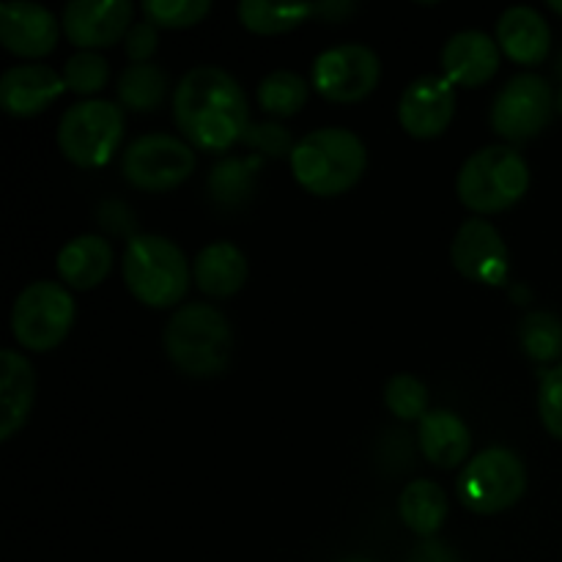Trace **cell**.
Here are the masks:
<instances>
[{"label": "cell", "instance_id": "cell-1", "mask_svg": "<svg viewBox=\"0 0 562 562\" xmlns=\"http://www.w3.org/2000/svg\"><path fill=\"white\" fill-rule=\"evenodd\" d=\"M173 121L190 146L220 154L245 140L250 110L234 75L203 64L187 71L176 86Z\"/></svg>", "mask_w": 562, "mask_h": 562}, {"label": "cell", "instance_id": "cell-2", "mask_svg": "<svg viewBox=\"0 0 562 562\" xmlns=\"http://www.w3.org/2000/svg\"><path fill=\"white\" fill-rule=\"evenodd\" d=\"M291 173L311 195L335 198L362 179L368 165L366 143L344 126H322L294 143Z\"/></svg>", "mask_w": 562, "mask_h": 562}, {"label": "cell", "instance_id": "cell-3", "mask_svg": "<svg viewBox=\"0 0 562 562\" xmlns=\"http://www.w3.org/2000/svg\"><path fill=\"white\" fill-rule=\"evenodd\" d=\"M162 346L168 360L187 376H220L234 355V329L223 311L190 302L168 318Z\"/></svg>", "mask_w": 562, "mask_h": 562}, {"label": "cell", "instance_id": "cell-4", "mask_svg": "<svg viewBox=\"0 0 562 562\" xmlns=\"http://www.w3.org/2000/svg\"><path fill=\"white\" fill-rule=\"evenodd\" d=\"M530 190V165L514 146L494 143L477 148L456 176V195L477 214H497L516 206Z\"/></svg>", "mask_w": 562, "mask_h": 562}, {"label": "cell", "instance_id": "cell-5", "mask_svg": "<svg viewBox=\"0 0 562 562\" xmlns=\"http://www.w3.org/2000/svg\"><path fill=\"white\" fill-rule=\"evenodd\" d=\"M121 269L130 294L148 307H173L190 289V261L168 236H132L126 241Z\"/></svg>", "mask_w": 562, "mask_h": 562}, {"label": "cell", "instance_id": "cell-6", "mask_svg": "<svg viewBox=\"0 0 562 562\" xmlns=\"http://www.w3.org/2000/svg\"><path fill=\"white\" fill-rule=\"evenodd\" d=\"M124 137V110L108 99H82L58 121V148L77 168H102Z\"/></svg>", "mask_w": 562, "mask_h": 562}, {"label": "cell", "instance_id": "cell-7", "mask_svg": "<svg viewBox=\"0 0 562 562\" xmlns=\"http://www.w3.org/2000/svg\"><path fill=\"white\" fill-rule=\"evenodd\" d=\"M461 505L472 514L492 516L514 508L527 492L525 461L510 448H488L467 461L456 483Z\"/></svg>", "mask_w": 562, "mask_h": 562}, {"label": "cell", "instance_id": "cell-8", "mask_svg": "<svg viewBox=\"0 0 562 562\" xmlns=\"http://www.w3.org/2000/svg\"><path fill=\"white\" fill-rule=\"evenodd\" d=\"M75 324V300L66 285L36 280L16 294L11 333L27 351H49L66 340Z\"/></svg>", "mask_w": 562, "mask_h": 562}, {"label": "cell", "instance_id": "cell-9", "mask_svg": "<svg viewBox=\"0 0 562 562\" xmlns=\"http://www.w3.org/2000/svg\"><path fill=\"white\" fill-rule=\"evenodd\" d=\"M195 162V148L190 143L168 132H151L126 146L121 170L137 190L168 192L190 179Z\"/></svg>", "mask_w": 562, "mask_h": 562}, {"label": "cell", "instance_id": "cell-10", "mask_svg": "<svg viewBox=\"0 0 562 562\" xmlns=\"http://www.w3.org/2000/svg\"><path fill=\"white\" fill-rule=\"evenodd\" d=\"M554 93L547 77L521 71L505 82L492 104V130L503 140L525 143L547 130L554 110Z\"/></svg>", "mask_w": 562, "mask_h": 562}, {"label": "cell", "instance_id": "cell-11", "mask_svg": "<svg viewBox=\"0 0 562 562\" xmlns=\"http://www.w3.org/2000/svg\"><path fill=\"white\" fill-rule=\"evenodd\" d=\"M382 77V60L368 44H338L316 55L311 69V88L329 102H360Z\"/></svg>", "mask_w": 562, "mask_h": 562}, {"label": "cell", "instance_id": "cell-12", "mask_svg": "<svg viewBox=\"0 0 562 562\" xmlns=\"http://www.w3.org/2000/svg\"><path fill=\"white\" fill-rule=\"evenodd\" d=\"M450 258H453L456 272L481 285L499 289L508 280V247H505L499 231L483 217H470L467 223H461L453 236V245H450Z\"/></svg>", "mask_w": 562, "mask_h": 562}, {"label": "cell", "instance_id": "cell-13", "mask_svg": "<svg viewBox=\"0 0 562 562\" xmlns=\"http://www.w3.org/2000/svg\"><path fill=\"white\" fill-rule=\"evenodd\" d=\"M456 113V86L445 75H423L404 88L398 102V121L406 135L417 140L439 137Z\"/></svg>", "mask_w": 562, "mask_h": 562}, {"label": "cell", "instance_id": "cell-14", "mask_svg": "<svg viewBox=\"0 0 562 562\" xmlns=\"http://www.w3.org/2000/svg\"><path fill=\"white\" fill-rule=\"evenodd\" d=\"M132 14L130 0H71L60 14V25L71 44L93 53L126 38Z\"/></svg>", "mask_w": 562, "mask_h": 562}, {"label": "cell", "instance_id": "cell-15", "mask_svg": "<svg viewBox=\"0 0 562 562\" xmlns=\"http://www.w3.org/2000/svg\"><path fill=\"white\" fill-rule=\"evenodd\" d=\"M60 22L53 11L27 0L0 3V42L20 58H42L58 44Z\"/></svg>", "mask_w": 562, "mask_h": 562}, {"label": "cell", "instance_id": "cell-16", "mask_svg": "<svg viewBox=\"0 0 562 562\" xmlns=\"http://www.w3.org/2000/svg\"><path fill=\"white\" fill-rule=\"evenodd\" d=\"M64 91V75L44 64L11 66L0 77V104L14 119H33L44 113Z\"/></svg>", "mask_w": 562, "mask_h": 562}, {"label": "cell", "instance_id": "cell-17", "mask_svg": "<svg viewBox=\"0 0 562 562\" xmlns=\"http://www.w3.org/2000/svg\"><path fill=\"white\" fill-rule=\"evenodd\" d=\"M499 44L483 31H461L448 38L442 49V75L453 86L477 88L499 69Z\"/></svg>", "mask_w": 562, "mask_h": 562}, {"label": "cell", "instance_id": "cell-18", "mask_svg": "<svg viewBox=\"0 0 562 562\" xmlns=\"http://www.w3.org/2000/svg\"><path fill=\"white\" fill-rule=\"evenodd\" d=\"M497 44L514 64L538 66L552 47V31L532 5H510L497 20Z\"/></svg>", "mask_w": 562, "mask_h": 562}, {"label": "cell", "instance_id": "cell-19", "mask_svg": "<svg viewBox=\"0 0 562 562\" xmlns=\"http://www.w3.org/2000/svg\"><path fill=\"white\" fill-rule=\"evenodd\" d=\"M36 398V373L20 351H0V442H9L27 423Z\"/></svg>", "mask_w": 562, "mask_h": 562}, {"label": "cell", "instance_id": "cell-20", "mask_svg": "<svg viewBox=\"0 0 562 562\" xmlns=\"http://www.w3.org/2000/svg\"><path fill=\"white\" fill-rule=\"evenodd\" d=\"M417 445L428 464L453 470L470 456L472 437L467 423L450 409H428L417 423Z\"/></svg>", "mask_w": 562, "mask_h": 562}, {"label": "cell", "instance_id": "cell-21", "mask_svg": "<svg viewBox=\"0 0 562 562\" xmlns=\"http://www.w3.org/2000/svg\"><path fill=\"white\" fill-rule=\"evenodd\" d=\"M60 280L77 291L97 289L113 269V247L104 236L82 234L66 241L55 258Z\"/></svg>", "mask_w": 562, "mask_h": 562}, {"label": "cell", "instance_id": "cell-22", "mask_svg": "<svg viewBox=\"0 0 562 562\" xmlns=\"http://www.w3.org/2000/svg\"><path fill=\"white\" fill-rule=\"evenodd\" d=\"M192 278L209 296H234L247 280V258L234 241H212L192 261Z\"/></svg>", "mask_w": 562, "mask_h": 562}, {"label": "cell", "instance_id": "cell-23", "mask_svg": "<svg viewBox=\"0 0 562 562\" xmlns=\"http://www.w3.org/2000/svg\"><path fill=\"white\" fill-rule=\"evenodd\" d=\"M401 521L409 527L415 536L431 538L442 530L448 519V494L439 483L420 477V481L406 483V488L398 497Z\"/></svg>", "mask_w": 562, "mask_h": 562}, {"label": "cell", "instance_id": "cell-24", "mask_svg": "<svg viewBox=\"0 0 562 562\" xmlns=\"http://www.w3.org/2000/svg\"><path fill=\"white\" fill-rule=\"evenodd\" d=\"M318 14V3H267V0H241L236 5V16L241 25L261 36L294 31L302 22Z\"/></svg>", "mask_w": 562, "mask_h": 562}, {"label": "cell", "instance_id": "cell-25", "mask_svg": "<svg viewBox=\"0 0 562 562\" xmlns=\"http://www.w3.org/2000/svg\"><path fill=\"white\" fill-rule=\"evenodd\" d=\"M119 102L135 113H148L165 102L168 75L154 64H130L119 77Z\"/></svg>", "mask_w": 562, "mask_h": 562}, {"label": "cell", "instance_id": "cell-26", "mask_svg": "<svg viewBox=\"0 0 562 562\" xmlns=\"http://www.w3.org/2000/svg\"><path fill=\"white\" fill-rule=\"evenodd\" d=\"M307 93H311V86L305 77L289 69H278L258 82L256 97L263 113H269L272 119H291L305 108Z\"/></svg>", "mask_w": 562, "mask_h": 562}, {"label": "cell", "instance_id": "cell-27", "mask_svg": "<svg viewBox=\"0 0 562 562\" xmlns=\"http://www.w3.org/2000/svg\"><path fill=\"white\" fill-rule=\"evenodd\" d=\"M256 168L258 159H223L214 165L212 176H209V195L223 209L241 206L250 201L252 190H256V179H252Z\"/></svg>", "mask_w": 562, "mask_h": 562}, {"label": "cell", "instance_id": "cell-28", "mask_svg": "<svg viewBox=\"0 0 562 562\" xmlns=\"http://www.w3.org/2000/svg\"><path fill=\"white\" fill-rule=\"evenodd\" d=\"M519 344L536 362H554L562 357V322L554 313L532 311L519 324Z\"/></svg>", "mask_w": 562, "mask_h": 562}, {"label": "cell", "instance_id": "cell-29", "mask_svg": "<svg viewBox=\"0 0 562 562\" xmlns=\"http://www.w3.org/2000/svg\"><path fill=\"white\" fill-rule=\"evenodd\" d=\"M384 404L398 420H423L428 412V387L412 373H395L384 387Z\"/></svg>", "mask_w": 562, "mask_h": 562}, {"label": "cell", "instance_id": "cell-30", "mask_svg": "<svg viewBox=\"0 0 562 562\" xmlns=\"http://www.w3.org/2000/svg\"><path fill=\"white\" fill-rule=\"evenodd\" d=\"M110 80V66L108 60L91 49H80L71 55L64 66V82L69 91L80 93V97H91L99 93Z\"/></svg>", "mask_w": 562, "mask_h": 562}, {"label": "cell", "instance_id": "cell-31", "mask_svg": "<svg viewBox=\"0 0 562 562\" xmlns=\"http://www.w3.org/2000/svg\"><path fill=\"white\" fill-rule=\"evenodd\" d=\"M212 11L209 0H146L143 14L157 27H192Z\"/></svg>", "mask_w": 562, "mask_h": 562}, {"label": "cell", "instance_id": "cell-32", "mask_svg": "<svg viewBox=\"0 0 562 562\" xmlns=\"http://www.w3.org/2000/svg\"><path fill=\"white\" fill-rule=\"evenodd\" d=\"M538 412H541L543 428L562 442V366L552 368V371H547L541 376Z\"/></svg>", "mask_w": 562, "mask_h": 562}, {"label": "cell", "instance_id": "cell-33", "mask_svg": "<svg viewBox=\"0 0 562 562\" xmlns=\"http://www.w3.org/2000/svg\"><path fill=\"white\" fill-rule=\"evenodd\" d=\"M241 143L258 148L261 154H269V157H283V154H289L291 157V151H294L289 130L274 124V121H267V124H250V130H247L245 140Z\"/></svg>", "mask_w": 562, "mask_h": 562}, {"label": "cell", "instance_id": "cell-34", "mask_svg": "<svg viewBox=\"0 0 562 562\" xmlns=\"http://www.w3.org/2000/svg\"><path fill=\"white\" fill-rule=\"evenodd\" d=\"M157 25H151L148 20L135 22L124 38V53L130 64H148V58L157 53Z\"/></svg>", "mask_w": 562, "mask_h": 562}, {"label": "cell", "instance_id": "cell-35", "mask_svg": "<svg viewBox=\"0 0 562 562\" xmlns=\"http://www.w3.org/2000/svg\"><path fill=\"white\" fill-rule=\"evenodd\" d=\"M412 562H456L453 554L448 552V547H442V543L437 541H428L423 543L420 552L412 554Z\"/></svg>", "mask_w": 562, "mask_h": 562}, {"label": "cell", "instance_id": "cell-36", "mask_svg": "<svg viewBox=\"0 0 562 562\" xmlns=\"http://www.w3.org/2000/svg\"><path fill=\"white\" fill-rule=\"evenodd\" d=\"M549 9L558 11V14L562 16V0H549Z\"/></svg>", "mask_w": 562, "mask_h": 562}, {"label": "cell", "instance_id": "cell-37", "mask_svg": "<svg viewBox=\"0 0 562 562\" xmlns=\"http://www.w3.org/2000/svg\"><path fill=\"white\" fill-rule=\"evenodd\" d=\"M344 562H371V560H366V558H349V560H344Z\"/></svg>", "mask_w": 562, "mask_h": 562}]
</instances>
